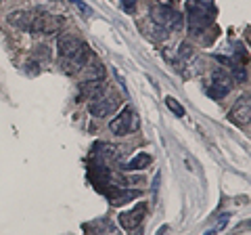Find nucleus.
Returning a JSON list of instances; mask_svg holds the SVG:
<instances>
[{"label":"nucleus","instance_id":"obj_11","mask_svg":"<svg viewBox=\"0 0 251 235\" xmlns=\"http://www.w3.org/2000/svg\"><path fill=\"white\" fill-rule=\"evenodd\" d=\"M107 88H105V84L103 82H84L82 84V97L84 99H88V101H92V99H97L99 95H103Z\"/></svg>","mask_w":251,"mask_h":235},{"label":"nucleus","instance_id":"obj_2","mask_svg":"<svg viewBox=\"0 0 251 235\" xmlns=\"http://www.w3.org/2000/svg\"><path fill=\"white\" fill-rule=\"evenodd\" d=\"M138 128V116L134 114V109L132 107H124L117 118H113L111 122H109V130L113 132V135H128V132H134Z\"/></svg>","mask_w":251,"mask_h":235},{"label":"nucleus","instance_id":"obj_4","mask_svg":"<svg viewBox=\"0 0 251 235\" xmlns=\"http://www.w3.org/2000/svg\"><path fill=\"white\" fill-rule=\"evenodd\" d=\"M120 103H122L120 97L113 95V92H109V90H105L103 95H99L97 99L90 101L88 112L94 118H107V116H111L117 107H120Z\"/></svg>","mask_w":251,"mask_h":235},{"label":"nucleus","instance_id":"obj_15","mask_svg":"<svg viewBox=\"0 0 251 235\" xmlns=\"http://www.w3.org/2000/svg\"><path fill=\"white\" fill-rule=\"evenodd\" d=\"M69 2H72V6H75V9L80 11V13L84 15V17H92V9L84 2V0H69Z\"/></svg>","mask_w":251,"mask_h":235},{"label":"nucleus","instance_id":"obj_9","mask_svg":"<svg viewBox=\"0 0 251 235\" xmlns=\"http://www.w3.org/2000/svg\"><path fill=\"white\" fill-rule=\"evenodd\" d=\"M140 195V191L136 189H120V187H111L107 191V200L111 202V206H122V204H128L132 200H136Z\"/></svg>","mask_w":251,"mask_h":235},{"label":"nucleus","instance_id":"obj_18","mask_svg":"<svg viewBox=\"0 0 251 235\" xmlns=\"http://www.w3.org/2000/svg\"><path fill=\"white\" fill-rule=\"evenodd\" d=\"M168 231H170V227H168V225H163V227H161V229H159V231H157L155 235H166Z\"/></svg>","mask_w":251,"mask_h":235},{"label":"nucleus","instance_id":"obj_1","mask_svg":"<svg viewBox=\"0 0 251 235\" xmlns=\"http://www.w3.org/2000/svg\"><path fill=\"white\" fill-rule=\"evenodd\" d=\"M57 49H59L61 57L67 61V65L75 67V72L90 59L88 44H86L84 40H80L77 36H74V34H61L59 42H57Z\"/></svg>","mask_w":251,"mask_h":235},{"label":"nucleus","instance_id":"obj_6","mask_svg":"<svg viewBox=\"0 0 251 235\" xmlns=\"http://www.w3.org/2000/svg\"><path fill=\"white\" fill-rule=\"evenodd\" d=\"M63 26V19L61 17H54L50 13H40L36 11V17H34V23H31L29 32L34 34H44V36H52L59 32V28Z\"/></svg>","mask_w":251,"mask_h":235},{"label":"nucleus","instance_id":"obj_16","mask_svg":"<svg viewBox=\"0 0 251 235\" xmlns=\"http://www.w3.org/2000/svg\"><path fill=\"white\" fill-rule=\"evenodd\" d=\"M207 95H209V97H214V99H222V97L228 95V92H226L224 88H220V86H214V84H211L209 88H207Z\"/></svg>","mask_w":251,"mask_h":235},{"label":"nucleus","instance_id":"obj_8","mask_svg":"<svg viewBox=\"0 0 251 235\" xmlns=\"http://www.w3.org/2000/svg\"><path fill=\"white\" fill-rule=\"evenodd\" d=\"M228 120L232 124H237V126H247L249 124V97H241L234 103V107L228 114Z\"/></svg>","mask_w":251,"mask_h":235},{"label":"nucleus","instance_id":"obj_3","mask_svg":"<svg viewBox=\"0 0 251 235\" xmlns=\"http://www.w3.org/2000/svg\"><path fill=\"white\" fill-rule=\"evenodd\" d=\"M151 17L159 28L168 29H180L182 28V15L172 6H153L151 9Z\"/></svg>","mask_w":251,"mask_h":235},{"label":"nucleus","instance_id":"obj_12","mask_svg":"<svg viewBox=\"0 0 251 235\" xmlns=\"http://www.w3.org/2000/svg\"><path fill=\"white\" fill-rule=\"evenodd\" d=\"M151 162H153V158L149 153H138V155H134V158L128 162V170H143Z\"/></svg>","mask_w":251,"mask_h":235},{"label":"nucleus","instance_id":"obj_7","mask_svg":"<svg viewBox=\"0 0 251 235\" xmlns=\"http://www.w3.org/2000/svg\"><path fill=\"white\" fill-rule=\"evenodd\" d=\"M145 212H147V206L145 204H138V206L128 210V212H122L120 216H117V221H120V225L124 227L126 231H132V229H136V227L143 223Z\"/></svg>","mask_w":251,"mask_h":235},{"label":"nucleus","instance_id":"obj_14","mask_svg":"<svg viewBox=\"0 0 251 235\" xmlns=\"http://www.w3.org/2000/svg\"><path fill=\"white\" fill-rule=\"evenodd\" d=\"M166 103H168V107H170L172 112H174L178 118H184V114H186V112H184V107L180 105V103H178V101H176L174 97H168V99H166Z\"/></svg>","mask_w":251,"mask_h":235},{"label":"nucleus","instance_id":"obj_5","mask_svg":"<svg viewBox=\"0 0 251 235\" xmlns=\"http://www.w3.org/2000/svg\"><path fill=\"white\" fill-rule=\"evenodd\" d=\"M188 15H191L193 32H201V29H205L211 23L209 2H203V0H191V2H188Z\"/></svg>","mask_w":251,"mask_h":235},{"label":"nucleus","instance_id":"obj_10","mask_svg":"<svg viewBox=\"0 0 251 235\" xmlns=\"http://www.w3.org/2000/svg\"><path fill=\"white\" fill-rule=\"evenodd\" d=\"M34 17H36V11H15L9 15V23L13 28L17 29H23V32H29L31 23H34Z\"/></svg>","mask_w":251,"mask_h":235},{"label":"nucleus","instance_id":"obj_17","mask_svg":"<svg viewBox=\"0 0 251 235\" xmlns=\"http://www.w3.org/2000/svg\"><path fill=\"white\" fill-rule=\"evenodd\" d=\"M134 6H136L134 0H124V2H122V9L128 11V13H134Z\"/></svg>","mask_w":251,"mask_h":235},{"label":"nucleus","instance_id":"obj_13","mask_svg":"<svg viewBox=\"0 0 251 235\" xmlns=\"http://www.w3.org/2000/svg\"><path fill=\"white\" fill-rule=\"evenodd\" d=\"M214 86H220V88H224L226 92L230 90V78L226 76L224 69H216L214 72Z\"/></svg>","mask_w":251,"mask_h":235}]
</instances>
